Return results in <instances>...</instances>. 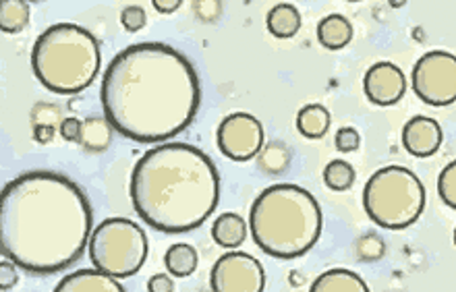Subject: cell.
Segmentation results:
<instances>
[{"label": "cell", "instance_id": "ffe728a7", "mask_svg": "<svg viewBox=\"0 0 456 292\" xmlns=\"http://www.w3.org/2000/svg\"><path fill=\"white\" fill-rule=\"evenodd\" d=\"M112 125L106 117H90L84 120V131H81L79 145L92 154L109 150L112 143Z\"/></svg>", "mask_w": 456, "mask_h": 292}, {"label": "cell", "instance_id": "7c38bea8", "mask_svg": "<svg viewBox=\"0 0 456 292\" xmlns=\"http://www.w3.org/2000/svg\"><path fill=\"white\" fill-rule=\"evenodd\" d=\"M444 142V131L432 117H413L403 126V148L415 158L438 154Z\"/></svg>", "mask_w": 456, "mask_h": 292}, {"label": "cell", "instance_id": "2e32d148", "mask_svg": "<svg viewBox=\"0 0 456 292\" xmlns=\"http://www.w3.org/2000/svg\"><path fill=\"white\" fill-rule=\"evenodd\" d=\"M265 28L278 40H289L295 37L301 29V12L295 4L281 3L274 4L265 17Z\"/></svg>", "mask_w": 456, "mask_h": 292}, {"label": "cell", "instance_id": "30bf717a", "mask_svg": "<svg viewBox=\"0 0 456 292\" xmlns=\"http://www.w3.org/2000/svg\"><path fill=\"white\" fill-rule=\"evenodd\" d=\"M210 288L212 292H264V265L249 253H226L214 264L210 272Z\"/></svg>", "mask_w": 456, "mask_h": 292}, {"label": "cell", "instance_id": "4dcf8cb0", "mask_svg": "<svg viewBox=\"0 0 456 292\" xmlns=\"http://www.w3.org/2000/svg\"><path fill=\"white\" fill-rule=\"evenodd\" d=\"M54 137H56L54 125H34V139L37 143H42V145L53 143Z\"/></svg>", "mask_w": 456, "mask_h": 292}, {"label": "cell", "instance_id": "5b68a950", "mask_svg": "<svg viewBox=\"0 0 456 292\" xmlns=\"http://www.w3.org/2000/svg\"><path fill=\"white\" fill-rule=\"evenodd\" d=\"M102 54L92 31L77 23H56L37 36L31 50V69L46 90L75 96L98 77Z\"/></svg>", "mask_w": 456, "mask_h": 292}, {"label": "cell", "instance_id": "8992f818", "mask_svg": "<svg viewBox=\"0 0 456 292\" xmlns=\"http://www.w3.org/2000/svg\"><path fill=\"white\" fill-rule=\"evenodd\" d=\"M426 187L413 170L384 166L363 187V209L370 220L386 231H404L426 209Z\"/></svg>", "mask_w": 456, "mask_h": 292}, {"label": "cell", "instance_id": "e0dca14e", "mask_svg": "<svg viewBox=\"0 0 456 292\" xmlns=\"http://www.w3.org/2000/svg\"><path fill=\"white\" fill-rule=\"evenodd\" d=\"M247 228L249 226L245 224V220L239 214H220L212 224V239L214 243L224 247V249H237V247L245 243Z\"/></svg>", "mask_w": 456, "mask_h": 292}, {"label": "cell", "instance_id": "d4e9b609", "mask_svg": "<svg viewBox=\"0 0 456 292\" xmlns=\"http://www.w3.org/2000/svg\"><path fill=\"white\" fill-rule=\"evenodd\" d=\"M440 199L451 209H456V160L446 164L438 176Z\"/></svg>", "mask_w": 456, "mask_h": 292}, {"label": "cell", "instance_id": "ac0fdd59", "mask_svg": "<svg viewBox=\"0 0 456 292\" xmlns=\"http://www.w3.org/2000/svg\"><path fill=\"white\" fill-rule=\"evenodd\" d=\"M332 114L322 104H307L297 112V129L305 139H322L330 129Z\"/></svg>", "mask_w": 456, "mask_h": 292}, {"label": "cell", "instance_id": "277c9868", "mask_svg": "<svg viewBox=\"0 0 456 292\" xmlns=\"http://www.w3.org/2000/svg\"><path fill=\"white\" fill-rule=\"evenodd\" d=\"M249 228L265 256L297 259L322 237L324 215L315 197L299 185L278 182L264 189L249 209Z\"/></svg>", "mask_w": 456, "mask_h": 292}, {"label": "cell", "instance_id": "484cf974", "mask_svg": "<svg viewBox=\"0 0 456 292\" xmlns=\"http://www.w3.org/2000/svg\"><path fill=\"white\" fill-rule=\"evenodd\" d=\"M145 21H148V17H145V11L142 4H129L120 11V25H123L126 31H131V34L143 29Z\"/></svg>", "mask_w": 456, "mask_h": 292}, {"label": "cell", "instance_id": "3957f363", "mask_svg": "<svg viewBox=\"0 0 456 292\" xmlns=\"http://www.w3.org/2000/svg\"><path fill=\"white\" fill-rule=\"evenodd\" d=\"M131 203L145 224L167 234L200 228L220 201L212 158L189 143H160L133 166Z\"/></svg>", "mask_w": 456, "mask_h": 292}, {"label": "cell", "instance_id": "ba28073f", "mask_svg": "<svg viewBox=\"0 0 456 292\" xmlns=\"http://www.w3.org/2000/svg\"><path fill=\"white\" fill-rule=\"evenodd\" d=\"M411 85L417 98L429 106H451L456 101V56L432 50L415 62Z\"/></svg>", "mask_w": 456, "mask_h": 292}, {"label": "cell", "instance_id": "52a82bcc", "mask_svg": "<svg viewBox=\"0 0 456 292\" xmlns=\"http://www.w3.org/2000/svg\"><path fill=\"white\" fill-rule=\"evenodd\" d=\"M148 249V237L137 222L129 218H109L94 228L87 253L98 272L123 280V278L135 276L143 268Z\"/></svg>", "mask_w": 456, "mask_h": 292}, {"label": "cell", "instance_id": "83f0119b", "mask_svg": "<svg viewBox=\"0 0 456 292\" xmlns=\"http://www.w3.org/2000/svg\"><path fill=\"white\" fill-rule=\"evenodd\" d=\"M81 131H84V120L75 118V117H67L61 120L59 125V133L61 137L69 143H79L81 139Z\"/></svg>", "mask_w": 456, "mask_h": 292}, {"label": "cell", "instance_id": "f546056e", "mask_svg": "<svg viewBox=\"0 0 456 292\" xmlns=\"http://www.w3.org/2000/svg\"><path fill=\"white\" fill-rule=\"evenodd\" d=\"M148 292H175V280L170 274H154L148 280Z\"/></svg>", "mask_w": 456, "mask_h": 292}, {"label": "cell", "instance_id": "1f68e13d", "mask_svg": "<svg viewBox=\"0 0 456 292\" xmlns=\"http://www.w3.org/2000/svg\"><path fill=\"white\" fill-rule=\"evenodd\" d=\"M181 0H151V6L162 15H170V12L179 11L181 9Z\"/></svg>", "mask_w": 456, "mask_h": 292}, {"label": "cell", "instance_id": "9c48e42d", "mask_svg": "<svg viewBox=\"0 0 456 292\" xmlns=\"http://www.w3.org/2000/svg\"><path fill=\"white\" fill-rule=\"evenodd\" d=\"M220 154L232 162H249L264 150V125L249 112H232L216 131Z\"/></svg>", "mask_w": 456, "mask_h": 292}, {"label": "cell", "instance_id": "d6a6232c", "mask_svg": "<svg viewBox=\"0 0 456 292\" xmlns=\"http://www.w3.org/2000/svg\"><path fill=\"white\" fill-rule=\"evenodd\" d=\"M454 245H456V228H454Z\"/></svg>", "mask_w": 456, "mask_h": 292}, {"label": "cell", "instance_id": "9a60e30c", "mask_svg": "<svg viewBox=\"0 0 456 292\" xmlns=\"http://www.w3.org/2000/svg\"><path fill=\"white\" fill-rule=\"evenodd\" d=\"M353 23L340 12L326 15L318 23V40L328 50H342L353 42Z\"/></svg>", "mask_w": 456, "mask_h": 292}, {"label": "cell", "instance_id": "6da1fadb", "mask_svg": "<svg viewBox=\"0 0 456 292\" xmlns=\"http://www.w3.org/2000/svg\"><path fill=\"white\" fill-rule=\"evenodd\" d=\"M112 129L142 143L168 142L193 123L201 85L191 61L162 42L120 50L100 85Z\"/></svg>", "mask_w": 456, "mask_h": 292}, {"label": "cell", "instance_id": "4316f807", "mask_svg": "<svg viewBox=\"0 0 456 292\" xmlns=\"http://www.w3.org/2000/svg\"><path fill=\"white\" fill-rule=\"evenodd\" d=\"M334 145H337L340 154H353L361 145L359 131L354 126H340L337 131V137H334Z\"/></svg>", "mask_w": 456, "mask_h": 292}, {"label": "cell", "instance_id": "7402d4cb", "mask_svg": "<svg viewBox=\"0 0 456 292\" xmlns=\"http://www.w3.org/2000/svg\"><path fill=\"white\" fill-rule=\"evenodd\" d=\"M257 164L265 174H282L290 166V150L281 142H272L259 151Z\"/></svg>", "mask_w": 456, "mask_h": 292}, {"label": "cell", "instance_id": "d6986e66", "mask_svg": "<svg viewBox=\"0 0 456 292\" xmlns=\"http://www.w3.org/2000/svg\"><path fill=\"white\" fill-rule=\"evenodd\" d=\"M198 264V249L189 243H175L168 247L167 253H164V265H167L168 274L175 278H189L195 274Z\"/></svg>", "mask_w": 456, "mask_h": 292}, {"label": "cell", "instance_id": "cb8c5ba5", "mask_svg": "<svg viewBox=\"0 0 456 292\" xmlns=\"http://www.w3.org/2000/svg\"><path fill=\"white\" fill-rule=\"evenodd\" d=\"M354 253H357L359 262H365V264L379 262V259L386 256L384 239L373 232L361 234V237L354 240Z\"/></svg>", "mask_w": 456, "mask_h": 292}, {"label": "cell", "instance_id": "7a4b0ae2", "mask_svg": "<svg viewBox=\"0 0 456 292\" xmlns=\"http://www.w3.org/2000/svg\"><path fill=\"white\" fill-rule=\"evenodd\" d=\"M94 212L79 185L65 174L31 170L0 193V251L29 274H56L90 247Z\"/></svg>", "mask_w": 456, "mask_h": 292}, {"label": "cell", "instance_id": "f1b7e54d", "mask_svg": "<svg viewBox=\"0 0 456 292\" xmlns=\"http://www.w3.org/2000/svg\"><path fill=\"white\" fill-rule=\"evenodd\" d=\"M17 282H19L17 265L12 264L11 259H3V262H0V290L6 292L15 288Z\"/></svg>", "mask_w": 456, "mask_h": 292}, {"label": "cell", "instance_id": "4fadbf2b", "mask_svg": "<svg viewBox=\"0 0 456 292\" xmlns=\"http://www.w3.org/2000/svg\"><path fill=\"white\" fill-rule=\"evenodd\" d=\"M54 292H126L117 278L106 276L96 268L77 270L59 282Z\"/></svg>", "mask_w": 456, "mask_h": 292}, {"label": "cell", "instance_id": "5bb4252c", "mask_svg": "<svg viewBox=\"0 0 456 292\" xmlns=\"http://www.w3.org/2000/svg\"><path fill=\"white\" fill-rule=\"evenodd\" d=\"M309 292H370V287L354 272L334 268L315 278Z\"/></svg>", "mask_w": 456, "mask_h": 292}, {"label": "cell", "instance_id": "603a6c76", "mask_svg": "<svg viewBox=\"0 0 456 292\" xmlns=\"http://www.w3.org/2000/svg\"><path fill=\"white\" fill-rule=\"evenodd\" d=\"M357 173H354L353 164L346 160H330L324 168V182L330 191L345 193L354 185Z\"/></svg>", "mask_w": 456, "mask_h": 292}, {"label": "cell", "instance_id": "44dd1931", "mask_svg": "<svg viewBox=\"0 0 456 292\" xmlns=\"http://www.w3.org/2000/svg\"><path fill=\"white\" fill-rule=\"evenodd\" d=\"M29 23V4L25 0H3L0 3V29L4 34H19Z\"/></svg>", "mask_w": 456, "mask_h": 292}, {"label": "cell", "instance_id": "8fae6325", "mask_svg": "<svg viewBox=\"0 0 456 292\" xmlns=\"http://www.w3.org/2000/svg\"><path fill=\"white\" fill-rule=\"evenodd\" d=\"M363 92L376 106H395L407 93V75L395 62L382 61L367 69L363 77Z\"/></svg>", "mask_w": 456, "mask_h": 292}]
</instances>
